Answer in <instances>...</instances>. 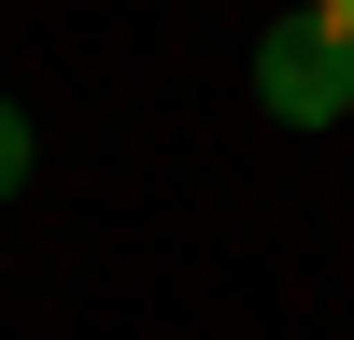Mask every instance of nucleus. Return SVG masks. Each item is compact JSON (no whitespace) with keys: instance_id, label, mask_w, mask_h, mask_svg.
<instances>
[{"instance_id":"nucleus-1","label":"nucleus","mask_w":354,"mask_h":340,"mask_svg":"<svg viewBox=\"0 0 354 340\" xmlns=\"http://www.w3.org/2000/svg\"><path fill=\"white\" fill-rule=\"evenodd\" d=\"M255 113H270V128H340L354 113V43L312 0H283V28L255 43Z\"/></svg>"},{"instance_id":"nucleus-2","label":"nucleus","mask_w":354,"mask_h":340,"mask_svg":"<svg viewBox=\"0 0 354 340\" xmlns=\"http://www.w3.org/2000/svg\"><path fill=\"white\" fill-rule=\"evenodd\" d=\"M28 170H43V142H28V113H15V100H0V198H15V185H28Z\"/></svg>"},{"instance_id":"nucleus-3","label":"nucleus","mask_w":354,"mask_h":340,"mask_svg":"<svg viewBox=\"0 0 354 340\" xmlns=\"http://www.w3.org/2000/svg\"><path fill=\"white\" fill-rule=\"evenodd\" d=\"M312 15H326V28H340V43H354V0H312Z\"/></svg>"}]
</instances>
